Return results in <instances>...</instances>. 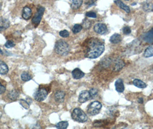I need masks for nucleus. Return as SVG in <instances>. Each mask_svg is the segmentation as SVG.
<instances>
[{"instance_id": "obj_1", "label": "nucleus", "mask_w": 153, "mask_h": 129, "mask_svg": "<svg viewBox=\"0 0 153 129\" xmlns=\"http://www.w3.org/2000/svg\"><path fill=\"white\" fill-rule=\"evenodd\" d=\"M104 50V43L94 39L89 42L85 56L89 59H96L103 54Z\"/></svg>"}, {"instance_id": "obj_2", "label": "nucleus", "mask_w": 153, "mask_h": 129, "mask_svg": "<svg viewBox=\"0 0 153 129\" xmlns=\"http://www.w3.org/2000/svg\"><path fill=\"white\" fill-rule=\"evenodd\" d=\"M55 52L61 56H66L70 52L69 45L64 40L58 41L54 47Z\"/></svg>"}, {"instance_id": "obj_3", "label": "nucleus", "mask_w": 153, "mask_h": 129, "mask_svg": "<svg viewBox=\"0 0 153 129\" xmlns=\"http://www.w3.org/2000/svg\"><path fill=\"white\" fill-rule=\"evenodd\" d=\"M71 117L74 120L80 123L86 122L88 119L87 115L79 108H76L73 110L71 114Z\"/></svg>"}, {"instance_id": "obj_4", "label": "nucleus", "mask_w": 153, "mask_h": 129, "mask_svg": "<svg viewBox=\"0 0 153 129\" xmlns=\"http://www.w3.org/2000/svg\"><path fill=\"white\" fill-rule=\"evenodd\" d=\"M102 108V104L99 101H95L92 102L88 106L87 112L88 114L90 115H97L101 108Z\"/></svg>"}, {"instance_id": "obj_5", "label": "nucleus", "mask_w": 153, "mask_h": 129, "mask_svg": "<svg viewBox=\"0 0 153 129\" xmlns=\"http://www.w3.org/2000/svg\"><path fill=\"white\" fill-rule=\"evenodd\" d=\"M48 95L47 91L43 88H39L34 94L35 99L38 102H42L45 100Z\"/></svg>"}, {"instance_id": "obj_6", "label": "nucleus", "mask_w": 153, "mask_h": 129, "mask_svg": "<svg viewBox=\"0 0 153 129\" xmlns=\"http://www.w3.org/2000/svg\"><path fill=\"white\" fill-rule=\"evenodd\" d=\"M44 11H45L44 8L42 7H40L38 8L37 13H36V15H35V16L32 20V22L33 23V24H35L36 25H38L40 23L42 20V16L43 15V13L44 12Z\"/></svg>"}, {"instance_id": "obj_7", "label": "nucleus", "mask_w": 153, "mask_h": 129, "mask_svg": "<svg viewBox=\"0 0 153 129\" xmlns=\"http://www.w3.org/2000/svg\"><path fill=\"white\" fill-rule=\"evenodd\" d=\"M107 30V27L103 23H97L94 26L95 32L100 35H104Z\"/></svg>"}, {"instance_id": "obj_8", "label": "nucleus", "mask_w": 153, "mask_h": 129, "mask_svg": "<svg viewBox=\"0 0 153 129\" xmlns=\"http://www.w3.org/2000/svg\"><path fill=\"white\" fill-rule=\"evenodd\" d=\"M91 99V96L89 93V91H83L79 95V102L83 103L88 100H90Z\"/></svg>"}, {"instance_id": "obj_9", "label": "nucleus", "mask_w": 153, "mask_h": 129, "mask_svg": "<svg viewBox=\"0 0 153 129\" xmlns=\"http://www.w3.org/2000/svg\"><path fill=\"white\" fill-rule=\"evenodd\" d=\"M10 25L9 21L5 18L0 17V31H3L9 28Z\"/></svg>"}, {"instance_id": "obj_10", "label": "nucleus", "mask_w": 153, "mask_h": 129, "mask_svg": "<svg viewBox=\"0 0 153 129\" xmlns=\"http://www.w3.org/2000/svg\"><path fill=\"white\" fill-rule=\"evenodd\" d=\"M72 75L75 79H80L85 76V74L79 68H75L72 71Z\"/></svg>"}, {"instance_id": "obj_11", "label": "nucleus", "mask_w": 153, "mask_h": 129, "mask_svg": "<svg viewBox=\"0 0 153 129\" xmlns=\"http://www.w3.org/2000/svg\"><path fill=\"white\" fill-rule=\"evenodd\" d=\"M65 93L63 91H56L55 94L54 98L56 102L58 103H62L64 100Z\"/></svg>"}, {"instance_id": "obj_12", "label": "nucleus", "mask_w": 153, "mask_h": 129, "mask_svg": "<svg viewBox=\"0 0 153 129\" xmlns=\"http://www.w3.org/2000/svg\"><path fill=\"white\" fill-rule=\"evenodd\" d=\"M114 3L117 7H119L120 9L124 11L127 13H129L130 12V9L129 7L125 5L123 1H121V0H115Z\"/></svg>"}, {"instance_id": "obj_13", "label": "nucleus", "mask_w": 153, "mask_h": 129, "mask_svg": "<svg viewBox=\"0 0 153 129\" xmlns=\"http://www.w3.org/2000/svg\"><path fill=\"white\" fill-rule=\"evenodd\" d=\"M115 88L117 92L121 93L124 91V86L122 79H119L115 82Z\"/></svg>"}, {"instance_id": "obj_14", "label": "nucleus", "mask_w": 153, "mask_h": 129, "mask_svg": "<svg viewBox=\"0 0 153 129\" xmlns=\"http://www.w3.org/2000/svg\"><path fill=\"white\" fill-rule=\"evenodd\" d=\"M124 66H125V63L123 60H118L115 62L114 64L113 70L115 72H118L120 71L124 67Z\"/></svg>"}, {"instance_id": "obj_15", "label": "nucleus", "mask_w": 153, "mask_h": 129, "mask_svg": "<svg viewBox=\"0 0 153 129\" xmlns=\"http://www.w3.org/2000/svg\"><path fill=\"white\" fill-rule=\"evenodd\" d=\"M32 16V11L31 9L28 7H25L23 8V13H22V17L25 20H29Z\"/></svg>"}, {"instance_id": "obj_16", "label": "nucleus", "mask_w": 153, "mask_h": 129, "mask_svg": "<svg viewBox=\"0 0 153 129\" xmlns=\"http://www.w3.org/2000/svg\"><path fill=\"white\" fill-rule=\"evenodd\" d=\"M9 71V68L7 64L2 61L0 60V74L1 75H6Z\"/></svg>"}, {"instance_id": "obj_17", "label": "nucleus", "mask_w": 153, "mask_h": 129, "mask_svg": "<svg viewBox=\"0 0 153 129\" xmlns=\"http://www.w3.org/2000/svg\"><path fill=\"white\" fill-rule=\"evenodd\" d=\"M121 36L118 33H115L112 35L109 39V41L112 44H117L121 41Z\"/></svg>"}, {"instance_id": "obj_18", "label": "nucleus", "mask_w": 153, "mask_h": 129, "mask_svg": "<svg viewBox=\"0 0 153 129\" xmlns=\"http://www.w3.org/2000/svg\"><path fill=\"white\" fill-rule=\"evenodd\" d=\"M143 40L148 43H153V29L150 30L147 33L144 35Z\"/></svg>"}, {"instance_id": "obj_19", "label": "nucleus", "mask_w": 153, "mask_h": 129, "mask_svg": "<svg viewBox=\"0 0 153 129\" xmlns=\"http://www.w3.org/2000/svg\"><path fill=\"white\" fill-rule=\"evenodd\" d=\"M83 0H71V7L74 10H76L79 9L82 5Z\"/></svg>"}, {"instance_id": "obj_20", "label": "nucleus", "mask_w": 153, "mask_h": 129, "mask_svg": "<svg viewBox=\"0 0 153 129\" xmlns=\"http://www.w3.org/2000/svg\"><path fill=\"white\" fill-rule=\"evenodd\" d=\"M20 95V93H19V91H17V90H12L8 94V98L12 100H16L19 96Z\"/></svg>"}, {"instance_id": "obj_21", "label": "nucleus", "mask_w": 153, "mask_h": 129, "mask_svg": "<svg viewBox=\"0 0 153 129\" xmlns=\"http://www.w3.org/2000/svg\"><path fill=\"white\" fill-rule=\"evenodd\" d=\"M133 84L135 86L139 88H144L147 87V84L144 82L138 79H134L133 81Z\"/></svg>"}, {"instance_id": "obj_22", "label": "nucleus", "mask_w": 153, "mask_h": 129, "mask_svg": "<svg viewBox=\"0 0 153 129\" xmlns=\"http://www.w3.org/2000/svg\"><path fill=\"white\" fill-rule=\"evenodd\" d=\"M143 56L146 58H148L153 56V45L149 46L145 49Z\"/></svg>"}, {"instance_id": "obj_23", "label": "nucleus", "mask_w": 153, "mask_h": 129, "mask_svg": "<svg viewBox=\"0 0 153 129\" xmlns=\"http://www.w3.org/2000/svg\"><path fill=\"white\" fill-rule=\"evenodd\" d=\"M143 9L144 12H150L153 11V4L150 3H146L143 5Z\"/></svg>"}, {"instance_id": "obj_24", "label": "nucleus", "mask_w": 153, "mask_h": 129, "mask_svg": "<svg viewBox=\"0 0 153 129\" xmlns=\"http://www.w3.org/2000/svg\"><path fill=\"white\" fill-rule=\"evenodd\" d=\"M68 126V123L67 121H61L58 123L56 125V127L57 128L60 129H66L67 128Z\"/></svg>"}, {"instance_id": "obj_25", "label": "nucleus", "mask_w": 153, "mask_h": 129, "mask_svg": "<svg viewBox=\"0 0 153 129\" xmlns=\"http://www.w3.org/2000/svg\"><path fill=\"white\" fill-rule=\"evenodd\" d=\"M21 78L22 80L24 82H27V81H29V80L32 79L31 75L27 72H23L21 75Z\"/></svg>"}, {"instance_id": "obj_26", "label": "nucleus", "mask_w": 153, "mask_h": 129, "mask_svg": "<svg viewBox=\"0 0 153 129\" xmlns=\"http://www.w3.org/2000/svg\"><path fill=\"white\" fill-rule=\"evenodd\" d=\"M82 29H83V26L81 25L75 24L74 25V27L72 29V31L74 33L76 34V33H78L80 32Z\"/></svg>"}, {"instance_id": "obj_27", "label": "nucleus", "mask_w": 153, "mask_h": 129, "mask_svg": "<svg viewBox=\"0 0 153 129\" xmlns=\"http://www.w3.org/2000/svg\"><path fill=\"white\" fill-rule=\"evenodd\" d=\"M89 93L91 96V99H93L96 98L98 95V90L96 88H92L89 91Z\"/></svg>"}, {"instance_id": "obj_28", "label": "nucleus", "mask_w": 153, "mask_h": 129, "mask_svg": "<svg viewBox=\"0 0 153 129\" xmlns=\"http://www.w3.org/2000/svg\"><path fill=\"white\" fill-rule=\"evenodd\" d=\"M19 103L24 108L28 109L30 108V104L28 103V102L27 101L23 100V99H20L19 100Z\"/></svg>"}, {"instance_id": "obj_29", "label": "nucleus", "mask_w": 153, "mask_h": 129, "mask_svg": "<svg viewBox=\"0 0 153 129\" xmlns=\"http://www.w3.org/2000/svg\"><path fill=\"white\" fill-rule=\"evenodd\" d=\"M69 32L66 31V30H63V31H61L60 32H59V35L63 37V38H66V37H68L69 36Z\"/></svg>"}, {"instance_id": "obj_30", "label": "nucleus", "mask_w": 153, "mask_h": 129, "mask_svg": "<svg viewBox=\"0 0 153 129\" xmlns=\"http://www.w3.org/2000/svg\"><path fill=\"white\" fill-rule=\"evenodd\" d=\"M5 46L7 48H13V47L15 46V43L13 41L9 40L5 43Z\"/></svg>"}, {"instance_id": "obj_31", "label": "nucleus", "mask_w": 153, "mask_h": 129, "mask_svg": "<svg viewBox=\"0 0 153 129\" xmlns=\"http://www.w3.org/2000/svg\"><path fill=\"white\" fill-rule=\"evenodd\" d=\"M123 32L124 35H129L131 32V29L129 27H125L123 29Z\"/></svg>"}, {"instance_id": "obj_32", "label": "nucleus", "mask_w": 153, "mask_h": 129, "mask_svg": "<svg viewBox=\"0 0 153 129\" xmlns=\"http://www.w3.org/2000/svg\"><path fill=\"white\" fill-rule=\"evenodd\" d=\"M86 16L88 17H91V18H93V19H95L97 17V15L96 13L93 12H87L86 13Z\"/></svg>"}, {"instance_id": "obj_33", "label": "nucleus", "mask_w": 153, "mask_h": 129, "mask_svg": "<svg viewBox=\"0 0 153 129\" xmlns=\"http://www.w3.org/2000/svg\"><path fill=\"white\" fill-rule=\"evenodd\" d=\"M5 90H6L5 87L4 85H3L1 83H0V95L4 93Z\"/></svg>"}, {"instance_id": "obj_34", "label": "nucleus", "mask_w": 153, "mask_h": 129, "mask_svg": "<svg viewBox=\"0 0 153 129\" xmlns=\"http://www.w3.org/2000/svg\"><path fill=\"white\" fill-rule=\"evenodd\" d=\"M138 103H139L140 104H143L144 100H143V99L142 98H139L138 100Z\"/></svg>"}, {"instance_id": "obj_35", "label": "nucleus", "mask_w": 153, "mask_h": 129, "mask_svg": "<svg viewBox=\"0 0 153 129\" xmlns=\"http://www.w3.org/2000/svg\"><path fill=\"white\" fill-rule=\"evenodd\" d=\"M1 8H2V3L0 1V10L1 9Z\"/></svg>"}, {"instance_id": "obj_36", "label": "nucleus", "mask_w": 153, "mask_h": 129, "mask_svg": "<svg viewBox=\"0 0 153 129\" xmlns=\"http://www.w3.org/2000/svg\"><path fill=\"white\" fill-rule=\"evenodd\" d=\"M125 1H130V0H125Z\"/></svg>"}]
</instances>
